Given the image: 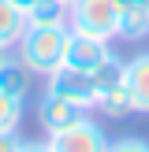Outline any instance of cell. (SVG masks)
<instances>
[{"label": "cell", "mask_w": 149, "mask_h": 152, "mask_svg": "<svg viewBox=\"0 0 149 152\" xmlns=\"http://www.w3.org/2000/svg\"><path fill=\"white\" fill-rule=\"evenodd\" d=\"M67 34L71 26H26L15 45V59L26 67L30 74L49 78L56 67H63V48H67Z\"/></svg>", "instance_id": "1"}, {"label": "cell", "mask_w": 149, "mask_h": 152, "mask_svg": "<svg viewBox=\"0 0 149 152\" xmlns=\"http://www.w3.org/2000/svg\"><path fill=\"white\" fill-rule=\"evenodd\" d=\"M119 15H123L119 0H74L67 7V26L74 34H86V37L116 41L119 37Z\"/></svg>", "instance_id": "2"}, {"label": "cell", "mask_w": 149, "mask_h": 152, "mask_svg": "<svg viewBox=\"0 0 149 152\" xmlns=\"http://www.w3.org/2000/svg\"><path fill=\"white\" fill-rule=\"evenodd\" d=\"M93 111H101L104 119H127L131 115V93H127V82H123V63L112 59L104 63L101 71H93Z\"/></svg>", "instance_id": "3"}, {"label": "cell", "mask_w": 149, "mask_h": 152, "mask_svg": "<svg viewBox=\"0 0 149 152\" xmlns=\"http://www.w3.org/2000/svg\"><path fill=\"white\" fill-rule=\"evenodd\" d=\"M45 93L63 96V100H71L74 108H82V111H93V100H97V93H93V74L74 71V67H56V71L45 78Z\"/></svg>", "instance_id": "4"}, {"label": "cell", "mask_w": 149, "mask_h": 152, "mask_svg": "<svg viewBox=\"0 0 149 152\" xmlns=\"http://www.w3.org/2000/svg\"><path fill=\"white\" fill-rule=\"evenodd\" d=\"M49 141H52L56 152H108V145H112V137L104 134V126L97 123V119H89V115H82L78 123H71L67 130L52 134Z\"/></svg>", "instance_id": "5"}, {"label": "cell", "mask_w": 149, "mask_h": 152, "mask_svg": "<svg viewBox=\"0 0 149 152\" xmlns=\"http://www.w3.org/2000/svg\"><path fill=\"white\" fill-rule=\"evenodd\" d=\"M112 41H101V37H86V34H67V48H63V67H74V71H101L104 63H112Z\"/></svg>", "instance_id": "6"}, {"label": "cell", "mask_w": 149, "mask_h": 152, "mask_svg": "<svg viewBox=\"0 0 149 152\" xmlns=\"http://www.w3.org/2000/svg\"><path fill=\"white\" fill-rule=\"evenodd\" d=\"M86 115L82 108H74L71 100H63V96H52V93H41V100H37V123H41L45 137H52V134L67 130L71 123H78V119Z\"/></svg>", "instance_id": "7"}, {"label": "cell", "mask_w": 149, "mask_h": 152, "mask_svg": "<svg viewBox=\"0 0 149 152\" xmlns=\"http://www.w3.org/2000/svg\"><path fill=\"white\" fill-rule=\"evenodd\" d=\"M123 82L131 93V108L138 115H149V52H134L123 59Z\"/></svg>", "instance_id": "8"}, {"label": "cell", "mask_w": 149, "mask_h": 152, "mask_svg": "<svg viewBox=\"0 0 149 152\" xmlns=\"http://www.w3.org/2000/svg\"><path fill=\"white\" fill-rule=\"evenodd\" d=\"M22 30H26L22 7H15L11 0H0V52H11L15 45H19Z\"/></svg>", "instance_id": "9"}, {"label": "cell", "mask_w": 149, "mask_h": 152, "mask_svg": "<svg viewBox=\"0 0 149 152\" xmlns=\"http://www.w3.org/2000/svg\"><path fill=\"white\" fill-rule=\"evenodd\" d=\"M30 78H34V74L15 59V52H7V56L0 59V89H4V93L26 96V93H30Z\"/></svg>", "instance_id": "10"}, {"label": "cell", "mask_w": 149, "mask_h": 152, "mask_svg": "<svg viewBox=\"0 0 149 152\" xmlns=\"http://www.w3.org/2000/svg\"><path fill=\"white\" fill-rule=\"evenodd\" d=\"M22 15L26 26H67V4L60 0H34Z\"/></svg>", "instance_id": "11"}, {"label": "cell", "mask_w": 149, "mask_h": 152, "mask_svg": "<svg viewBox=\"0 0 149 152\" xmlns=\"http://www.w3.org/2000/svg\"><path fill=\"white\" fill-rule=\"evenodd\" d=\"M119 37L123 41H145L149 37V7L145 4H131L119 15Z\"/></svg>", "instance_id": "12"}, {"label": "cell", "mask_w": 149, "mask_h": 152, "mask_svg": "<svg viewBox=\"0 0 149 152\" xmlns=\"http://www.w3.org/2000/svg\"><path fill=\"white\" fill-rule=\"evenodd\" d=\"M19 123H22V96H11L0 89V134L19 130Z\"/></svg>", "instance_id": "13"}, {"label": "cell", "mask_w": 149, "mask_h": 152, "mask_svg": "<svg viewBox=\"0 0 149 152\" xmlns=\"http://www.w3.org/2000/svg\"><path fill=\"white\" fill-rule=\"evenodd\" d=\"M108 152H149V141L145 137H116L108 145Z\"/></svg>", "instance_id": "14"}, {"label": "cell", "mask_w": 149, "mask_h": 152, "mask_svg": "<svg viewBox=\"0 0 149 152\" xmlns=\"http://www.w3.org/2000/svg\"><path fill=\"white\" fill-rule=\"evenodd\" d=\"M0 152H22V137H19L15 130L0 134Z\"/></svg>", "instance_id": "15"}, {"label": "cell", "mask_w": 149, "mask_h": 152, "mask_svg": "<svg viewBox=\"0 0 149 152\" xmlns=\"http://www.w3.org/2000/svg\"><path fill=\"white\" fill-rule=\"evenodd\" d=\"M22 152H56L49 137H34V141H22Z\"/></svg>", "instance_id": "16"}, {"label": "cell", "mask_w": 149, "mask_h": 152, "mask_svg": "<svg viewBox=\"0 0 149 152\" xmlns=\"http://www.w3.org/2000/svg\"><path fill=\"white\" fill-rule=\"evenodd\" d=\"M119 4H123V7H131V4H145V7H149V0H119Z\"/></svg>", "instance_id": "17"}, {"label": "cell", "mask_w": 149, "mask_h": 152, "mask_svg": "<svg viewBox=\"0 0 149 152\" xmlns=\"http://www.w3.org/2000/svg\"><path fill=\"white\" fill-rule=\"evenodd\" d=\"M11 4H15V7H22V11H26V7L34 4V0H11Z\"/></svg>", "instance_id": "18"}, {"label": "cell", "mask_w": 149, "mask_h": 152, "mask_svg": "<svg viewBox=\"0 0 149 152\" xmlns=\"http://www.w3.org/2000/svg\"><path fill=\"white\" fill-rule=\"evenodd\" d=\"M60 4H67V7H71V4H74V0H60Z\"/></svg>", "instance_id": "19"}, {"label": "cell", "mask_w": 149, "mask_h": 152, "mask_svg": "<svg viewBox=\"0 0 149 152\" xmlns=\"http://www.w3.org/2000/svg\"><path fill=\"white\" fill-rule=\"evenodd\" d=\"M4 56H7V52H0V59H4Z\"/></svg>", "instance_id": "20"}]
</instances>
